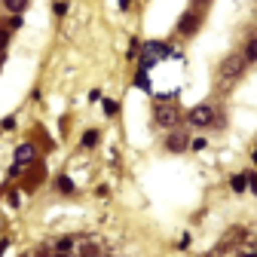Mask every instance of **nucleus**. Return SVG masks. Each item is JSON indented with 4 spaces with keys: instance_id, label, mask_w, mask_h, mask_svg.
<instances>
[{
    "instance_id": "nucleus-12",
    "label": "nucleus",
    "mask_w": 257,
    "mask_h": 257,
    "mask_svg": "<svg viewBox=\"0 0 257 257\" xmlns=\"http://www.w3.org/2000/svg\"><path fill=\"white\" fill-rule=\"evenodd\" d=\"M55 184H58V190H61V193H74V181H71L68 175H61Z\"/></svg>"
},
{
    "instance_id": "nucleus-18",
    "label": "nucleus",
    "mask_w": 257,
    "mask_h": 257,
    "mask_svg": "<svg viewBox=\"0 0 257 257\" xmlns=\"http://www.w3.org/2000/svg\"><path fill=\"white\" fill-rule=\"evenodd\" d=\"M4 251H7V242H0V257H4Z\"/></svg>"
},
{
    "instance_id": "nucleus-17",
    "label": "nucleus",
    "mask_w": 257,
    "mask_h": 257,
    "mask_svg": "<svg viewBox=\"0 0 257 257\" xmlns=\"http://www.w3.org/2000/svg\"><path fill=\"white\" fill-rule=\"evenodd\" d=\"M248 187H251V190L257 193V175H248Z\"/></svg>"
},
{
    "instance_id": "nucleus-8",
    "label": "nucleus",
    "mask_w": 257,
    "mask_h": 257,
    "mask_svg": "<svg viewBox=\"0 0 257 257\" xmlns=\"http://www.w3.org/2000/svg\"><path fill=\"white\" fill-rule=\"evenodd\" d=\"M245 64H257V37H251L248 40V46H245Z\"/></svg>"
},
{
    "instance_id": "nucleus-16",
    "label": "nucleus",
    "mask_w": 257,
    "mask_h": 257,
    "mask_svg": "<svg viewBox=\"0 0 257 257\" xmlns=\"http://www.w3.org/2000/svg\"><path fill=\"white\" fill-rule=\"evenodd\" d=\"M68 13V4H55V16H64Z\"/></svg>"
},
{
    "instance_id": "nucleus-5",
    "label": "nucleus",
    "mask_w": 257,
    "mask_h": 257,
    "mask_svg": "<svg viewBox=\"0 0 257 257\" xmlns=\"http://www.w3.org/2000/svg\"><path fill=\"white\" fill-rule=\"evenodd\" d=\"M199 25H202V13L187 10V13L181 16V22H178V34H181V37H193V34L199 31Z\"/></svg>"
},
{
    "instance_id": "nucleus-7",
    "label": "nucleus",
    "mask_w": 257,
    "mask_h": 257,
    "mask_svg": "<svg viewBox=\"0 0 257 257\" xmlns=\"http://www.w3.org/2000/svg\"><path fill=\"white\" fill-rule=\"evenodd\" d=\"M187 147H190L187 132H172V135L166 138V150H169V153H184Z\"/></svg>"
},
{
    "instance_id": "nucleus-4",
    "label": "nucleus",
    "mask_w": 257,
    "mask_h": 257,
    "mask_svg": "<svg viewBox=\"0 0 257 257\" xmlns=\"http://www.w3.org/2000/svg\"><path fill=\"white\" fill-rule=\"evenodd\" d=\"M166 55H169V46L166 43H144V49H141V71L153 68V64L159 58H166Z\"/></svg>"
},
{
    "instance_id": "nucleus-14",
    "label": "nucleus",
    "mask_w": 257,
    "mask_h": 257,
    "mask_svg": "<svg viewBox=\"0 0 257 257\" xmlns=\"http://www.w3.org/2000/svg\"><path fill=\"white\" fill-rule=\"evenodd\" d=\"M7 40H10V31H4V28H0V52H4V46H7Z\"/></svg>"
},
{
    "instance_id": "nucleus-1",
    "label": "nucleus",
    "mask_w": 257,
    "mask_h": 257,
    "mask_svg": "<svg viewBox=\"0 0 257 257\" xmlns=\"http://www.w3.org/2000/svg\"><path fill=\"white\" fill-rule=\"evenodd\" d=\"M242 68H245V58L242 55H227V58L220 61V68H217V86L220 89H230L242 77Z\"/></svg>"
},
{
    "instance_id": "nucleus-15",
    "label": "nucleus",
    "mask_w": 257,
    "mask_h": 257,
    "mask_svg": "<svg viewBox=\"0 0 257 257\" xmlns=\"http://www.w3.org/2000/svg\"><path fill=\"white\" fill-rule=\"evenodd\" d=\"M104 113L113 116V113H116V101H104Z\"/></svg>"
},
{
    "instance_id": "nucleus-10",
    "label": "nucleus",
    "mask_w": 257,
    "mask_h": 257,
    "mask_svg": "<svg viewBox=\"0 0 257 257\" xmlns=\"http://www.w3.org/2000/svg\"><path fill=\"white\" fill-rule=\"evenodd\" d=\"M230 187H233L236 193H245V190H248V175H233Z\"/></svg>"
},
{
    "instance_id": "nucleus-13",
    "label": "nucleus",
    "mask_w": 257,
    "mask_h": 257,
    "mask_svg": "<svg viewBox=\"0 0 257 257\" xmlns=\"http://www.w3.org/2000/svg\"><path fill=\"white\" fill-rule=\"evenodd\" d=\"M208 4H211V0H193V4H190V10H196V13H202V16H205Z\"/></svg>"
},
{
    "instance_id": "nucleus-9",
    "label": "nucleus",
    "mask_w": 257,
    "mask_h": 257,
    "mask_svg": "<svg viewBox=\"0 0 257 257\" xmlns=\"http://www.w3.org/2000/svg\"><path fill=\"white\" fill-rule=\"evenodd\" d=\"M4 7H7L13 16H22V13H25V7H28V0H4Z\"/></svg>"
},
{
    "instance_id": "nucleus-3",
    "label": "nucleus",
    "mask_w": 257,
    "mask_h": 257,
    "mask_svg": "<svg viewBox=\"0 0 257 257\" xmlns=\"http://www.w3.org/2000/svg\"><path fill=\"white\" fill-rule=\"evenodd\" d=\"M214 119H217V113H214L211 104H196V107L187 113V122H190V125H196V128H205V125H211Z\"/></svg>"
},
{
    "instance_id": "nucleus-20",
    "label": "nucleus",
    "mask_w": 257,
    "mask_h": 257,
    "mask_svg": "<svg viewBox=\"0 0 257 257\" xmlns=\"http://www.w3.org/2000/svg\"><path fill=\"white\" fill-rule=\"evenodd\" d=\"M0 64H4V52H0Z\"/></svg>"
},
{
    "instance_id": "nucleus-19",
    "label": "nucleus",
    "mask_w": 257,
    "mask_h": 257,
    "mask_svg": "<svg viewBox=\"0 0 257 257\" xmlns=\"http://www.w3.org/2000/svg\"><path fill=\"white\" fill-rule=\"evenodd\" d=\"M254 166H257V150H254Z\"/></svg>"
},
{
    "instance_id": "nucleus-11",
    "label": "nucleus",
    "mask_w": 257,
    "mask_h": 257,
    "mask_svg": "<svg viewBox=\"0 0 257 257\" xmlns=\"http://www.w3.org/2000/svg\"><path fill=\"white\" fill-rule=\"evenodd\" d=\"M98 138H101V135L95 132V128H89V132L83 135V147H95V144H98Z\"/></svg>"
},
{
    "instance_id": "nucleus-6",
    "label": "nucleus",
    "mask_w": 257,
    "mask_h": 257,
    "mask_svg": "<svg viewBox=\"0 0 257 257\" xmlns=\"http://www.w3.org/2000/svg\"><path fill=\"white\" fill-rule=\"evenodd\" d=\"M37 159V147L34 144H19L16 147V166H13V175H19L25 166H31Z\"/></svg>"
},
{
    "instance_id": "nucleus-2",
    "label": "nucleus",
    "mask_w": 257,
    "mask_h": 257,
    "mask_svg": "<svg viewBox=\"0 0 257 257\" xmlns=\"http://www.w3.org/2000/svg\"><path fill=\"white\" fill-rule=\"evenodd\" d=\"M153 119L163 125V128H172V125H178V119H181V110H178V104L169 98V95H163V98L156 101V107H153Z\"/></svg>"
}]
</instances>
